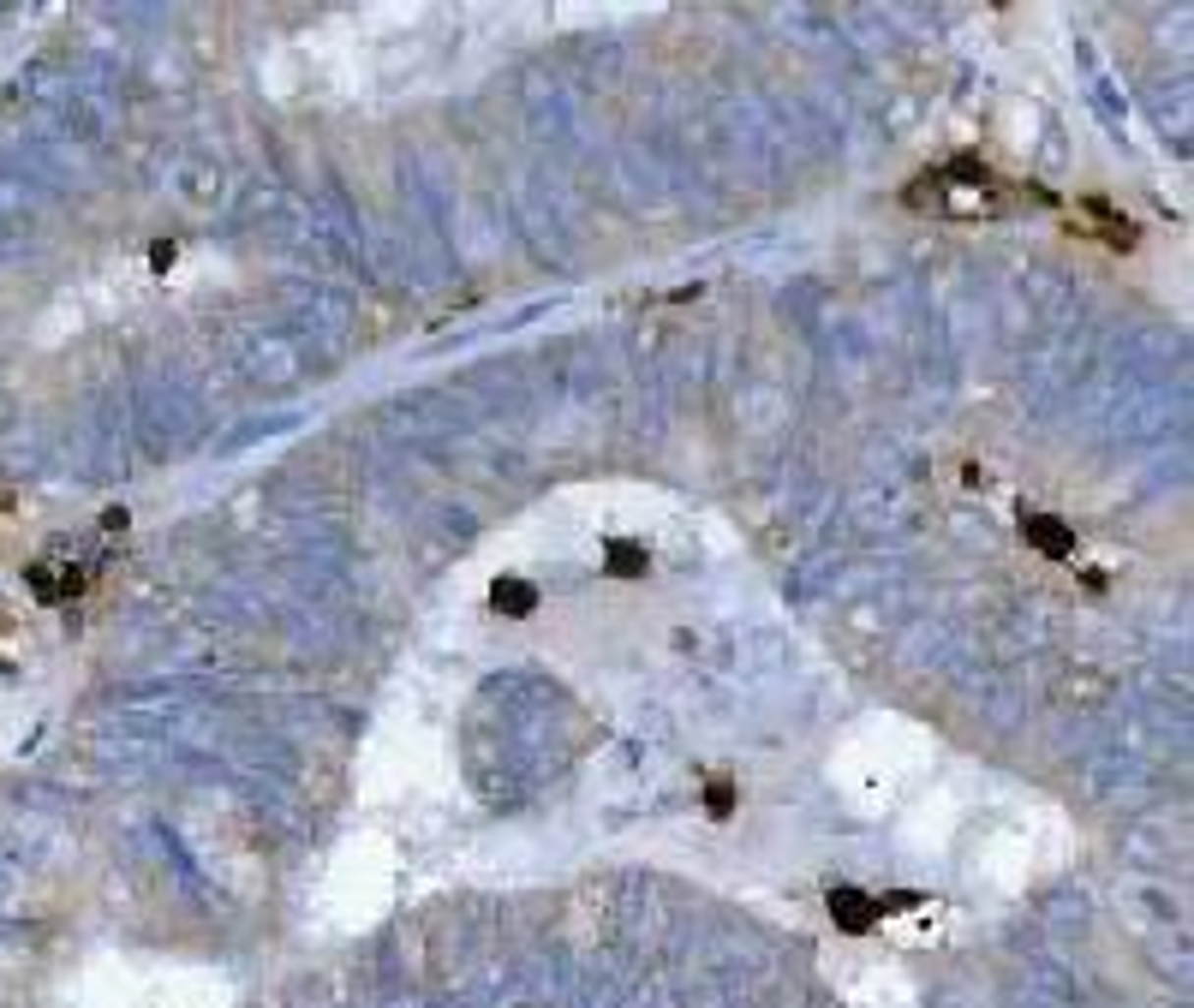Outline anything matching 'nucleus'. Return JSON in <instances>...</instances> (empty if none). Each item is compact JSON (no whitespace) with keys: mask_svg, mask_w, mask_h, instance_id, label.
Here are the masks:
<instances>
[{"mask_svg":"<svg viewBox=\"0 0 1194 1008\" xmlns=\"http://www.w3.org/2000/svg\"><path fill=\"white\" fill-rule=\"evenodd\" d=\"M1087 215H1099L1105 245H1116V251H1129V245H1135V227H1129V215H1116V209H1111V203H1099V197H1087Z\"/></svg>","mask_w":1194,"mask_h":1008,"instance_id":"obj_3","label":"nucleus"},{"mask_svg":"<svg viewBox=\"0 0 1194 1008\" xmlns=\"http://www.w3.org/2000/svg\"><path fill=\"white\" fill-rule=\"evenodd\" d=\"M1021 537L1033 543L1039 556H1052V561H1069L1075 556V531L1058 519V513H1021Z\"/></svg>","mask_w":1194,"mask_h":1008,"instance_id":"obj_2","label":"nucleus"},{"mask_svg":"<svg viewBox=\"0 0 1194 1008\" xmlns=\"http://www.w3.org/2000/svg\"><path fill=\"white\" fill-rule=\"evenodd\" d=\"M30 585L42 603H66L72 591H79V573H54V567H30Z\"/></svg>","mask_w":1194,"mask_h":1008,"instance_id":"obj_6","label":"nucleus"},{"mask_svg":"<svg viewBox=\"0 0 1194 1008\" xmlns=\"http://www.w3.org/2000/svg\"><path fill=\"white\" fill-rule=\"evenodd\" d=\"M914 895H896V901H878V895H866V889H854V883H837L831 889V919L848 930V937H866V930L890 913V907H908Z\"/></svg>","mask_w":1194,"mask_h":1008,"instance_id":"obj_1","label":"nucleus"},{"mask_svg":"<svg viewBox=\"0 0 1194 1008\" xmlns=\"http://www.w3.org/2000/svg\"><path fill=\"white\" fill-rule=\"evenodd\" d=\"M705 806H711V818H729V812H734V782H729V775H711Z\"/></svg>","mask_w":1194,"mask_h":1008,"instance_id":"obj_7","label":"nucleus"},{"mask_svg":"<svg viewBox=\"0 0 1194 1008\" xmlns=\"http://www.w3.org/2000/svg\"><path fill=\"white\" fill-rule=\"evenodd\" d=\"M490 603H496L502 614H532L538 591H532L526 579H496V585H490Z\"/></svg>","mask_w":1194,"mask_h":1008,"instance_id":"obj_4","label":"nucleus"},{"mask_svg":"<svg viewBox=\"0 0 1194 1008\" xmlns=\"http://www.w3.org/2000/svg\"><path fill=\"white\" fill-rule=\"evenodd\" d=\"M604 567H610L616 579H639V573L651 567V556L639 550V543H610V556H604Z\"/></svg>","mask_w":1194,"mask_h":1008,"instance_id":"obj_5","label":"nucleus"},{"mask_svg":"<svg viewBox=\"0 0 1194 1008\" xmlns=\"http://www.w3.org/2000/svg\"><path fill=\"white\" fill-rule=\"evenodd\" d=\"M950 180H961V186H986V180H992V168H986V162H974V155H961V162L950 168Z\"/></svg>","mask_w":1194,"mask_h":1008,"instance_id":"obj_8","label":"nucleus"}]
</instances>
